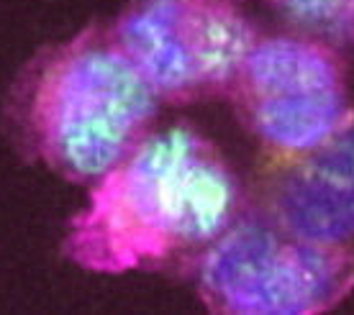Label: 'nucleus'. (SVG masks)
Masks as SVG:
<instances>
[{
  "label": "nucleus",
  "mask_w": 354,
  "mask_h": 315,
  "mask_svg": "<svg viewBox=\"0 0 354 315\" xmlns=\"http://www.w3.org/2000/svg\"><path fill=\"white\" fill-rule=\"evenodd\" d=\"M247 205V190L208 136L175 123L147 133L95 180L62 251L97 274L160 269L203 254Z\"/></svg>",
  "instance_id": "obj_1"
},
{
  "label": "nucleus",
  "mask_w": 354,
  "mask_h": 315,
  "mask_svg": "<svg viewBox=\"0 0 354 315\" xmlns=\"http://www.w3.org/2000/svg\"><path fill=\"white\" fill-rule=\"evenodd\" d=\"M160 97L113 26H90L36 54L8 113L21 149L70 182H95L151 133Z\"/></svg>",
  "instance_id": "obj_2"
},
{
  "label": "nucleus",
  "mask_w": 354,
  "mask_h": 315,
  "mask_svg": "<svg viewBox=\"0 0 354 315\" xmlns=\"http://www.w3.org/2000/svg\"><path fill=\"white\" fill-rule=\"evenodd\" d=\"M198 292L211 313L319 315L354 289V249L316 244L244 208L198 256Z\"/></svg>",
  "instance_id": "obj_3"
},
{
  "label": "nucleus",
  "mask_w": 354,
  "mask_h": 315,
  "mask_svg": "<svg viewBox=\"0 0 354 315\" xmlns=\"http://www.w3.org/2000/svg\"><path fill=\"white\" fill-rule=\"evenodd\" d=\"M113 31L165 103L229 97L259 39L241 0H131Z\"/></svg>",
  "instance_id": "obj_4"
},
{
  "label": "nucleus",
  "mask_w": 354,
  "mask_h": 315,
  "mask_svg": "<svg viewBox=\"0 0 354 315\" xmlns=\"http://www.w3.org/2000/svg\"><path fill=\"white\" fill-rule=\"evenodd\" d=\"M262 154H295L337 131L352 111L344 52L288 31L259 34L229 93Z\"/></svg>",
  "instance_id": "obj_5"
},
{
  "label": "nucleus",
  "mask_w": 354,
  "mask_h": 315,
  "mask_svg": "<svg viewBox=\"0 0 354 315\" xmlns=\"http://www.w3.org/2000/svg\"><path fill=\"white\" fill-rule=\"evenodd\" d=\"M244 208L292 236L354 249V105L316 146L262 154Z\"/></svg>",
  "instance_id": "obj_6"
},
{
  "label": "nucleus",
  "mask_w": 354,
  "mask_h": 315,
  "mask_svg": "<svg viewBox=\"0 0 354 315\" xmlns=\"http://www.w3.org/2000/svg\"><path fill=\"white\" fill-rule=\"evenodd\" d=\"M290 31L354 49V0H270Z\"/></svg>",
  "instance_id": "obj_7"
}]
</instances>
